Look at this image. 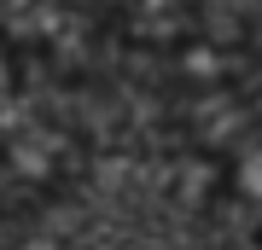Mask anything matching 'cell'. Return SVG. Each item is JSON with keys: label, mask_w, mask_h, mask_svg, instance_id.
I'll list each match as a JSON object with an SVG mask.
<instances>
[{"label": "cell", "mask_w": 262, "mask_h": 250, "mask_svg": "<svg viewBox=\"0 0 262 250\" xmlns=\"http://www.w3.org/2000/svg\"><path fill=\"white\" fill-rule=\"evenodd\" d=\"M58 82L35 76L0 47V198H53L76 180L88 140L58 105Z\"/></svg>", "instance_id": "cell-1"}]
</instances>
